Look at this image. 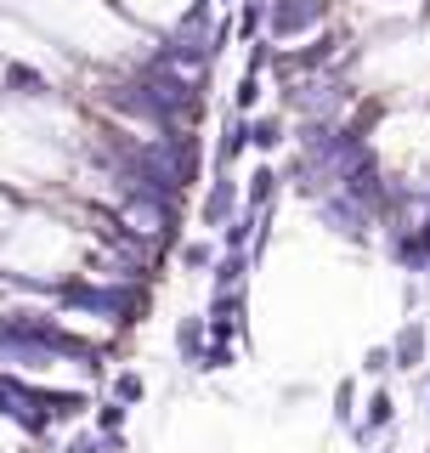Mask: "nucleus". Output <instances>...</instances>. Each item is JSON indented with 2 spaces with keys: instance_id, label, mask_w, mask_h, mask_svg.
<instances>
[{
  "instance_id": "6",
  "label": "nucleus",
  "mask_w": 430,
  "mask_h": 453,
  "mask_svg": "<svg viewBox=\"0 0 430 453\" xmlns=\"http://www.w3.org/2000/svg\"><path fill=\"white\" fill-rule=\"evenodd\" d=\"M425 414H430V408H425Z\"/></svg>"
},
{
  "instance_id": "4",
  "label": "nucleus",
  "mask_w": 430,
  "mask_h": 453,
  "mask_svg": "<svg viewBox=\"0 0 430 453\" xmlns=\"http://www.w3.org/2000/svg\"><path fill=\"white\" fill-rule=\"evenodd\" d=\"M250 148H283V119H278V113L250 119Z\"/></svg>"
},
{
  "instance_id": "1",
  "label": "nucleus",
  "mask_w": 430,
  "mask_h": 453,
  "mask_svg": "<svg viewBox=\"0 0 430 453\" xmlns=\"http://www.w3.org/2000/svg\"><path fill=\"white\" fill-rule=\"evenodd\" d=\"M328 18V0H266V28L272 40H295L306 28H318Z\"/></svg>"
},
{
  "instance_id": "5",
  "label": "nucleus",
  "mask_w": 430,
  "mask_h": 453,
  "mask_svg": "<svg viewBox=\"0 0 430 453\" xmlns=\"http://www.w3.org/2000/svg\"><path fill=\"white\" fill-rule=\"evenodd\" d=\"M272 193H278V176H272V170H255V181H250V204H266Z\"/></svg>"
},
{
  "instance_id": "3",
  "label": "nucleus",
  "mask_w": 430,
  "mask_h": 453,
  "mask_svg": "<svg viewBox=\"0 0 430 453\" xmlns=\"http://www.w3.org/2000/svg\"><path fill=\"white\" fill-rule=\"evenodd\" d=\"M233 198H238L233 176H221V181H215V188H210V198H204V221H210V226H221L227 216H233Z\"/></svg>"
},
{
  "instance_id": "2",
  "label": "nucleus",
  "mask_w": 430,
  "mask_h": 453,
  "mask_svg": "<svg viewBox=\"0 0 430 453\" xmlns=\"http://www.w3.org/2000/svg\"><path fill=\"white\" fill-rule=\"evenodd\" d=\"M425 346H430V329H425V323H419V318L403 323V334L391 340V357H396V368H419V363H425Z\"/></svg>"
}]
</instances>
